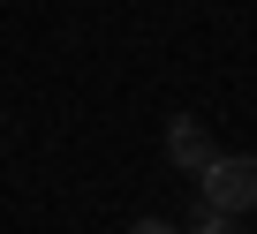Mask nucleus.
<instances>
[{
  "instance_id": "f257e3e1",
  "label": "nucleus",
  "mask_w": 257,
  "mask_h": 234,
  "mask_svg": "<svg viewBox=\"0 0 257 234\" xmlns=\"http://www.w3.org/2000/svg\"><path fill=\"white\" fill-rule=\"evenodd\" d=\"M197 189H204V211L242 219V211H257V159H249V151H219V159L197 174Z\"/></svg>"
},
{
  "instance_id": "f03ea898",
  "label": "nucleus",
  "mask_w": 257,
  "mask_h": 234,
  "mask_svg": "<svg viewBox=\"0 0 257 234\" xmlns=\"http://www.w3.org/2000/svg\"><path fill=\"white\" fill-rule=\"evenodd\" d=\"M167 159H174L182 174H204V166L219 159V144H212V129H204V121H189V113H182V121L167 129Z\"/></svg>"
},
{
  "instance_id": "7ed1b4c3",
  "label": "nucleus",
  "mask_w": 257,
  "mask_h": 234,
  "mask_svg": "<svg viewBox=\"0 0 257 234\" xmlns=\"http://www.w3.org/2000/svg\"><path fill=\"white\" fill-rule=\"evenodd\" d=\"M197 234H242V219H227V211H204V204H197Z\"/></svg>"
},
{
  "instance_id": "20e7f679",
  "label": "nucleus",
  "mask_w": 257,
  "mask_h": 234,
  "mask_svg": "<svg viewBox=\"0 0 257 234\" xmlns=\"http://www.w3.org/2000/svg\"><path fill=\"white\" fill-rule=\"evenodd\" d=\"M128 234H174L167 219H137V226H128Z\"/></svg>"
}]
</instances>
